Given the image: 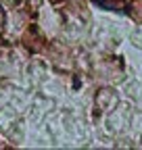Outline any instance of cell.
<instances>
[{"mask_svg":"<svg viewBox=\"0 0 142 150\" xmlns=\"http://www.w3.org/2000/svg\"><path fill=\"white\" fill-rule=\"evenodd\" d=\"M96 4H102L107 8H111V11H121L123 8V0H94Z\"/></svg>","mask_w":142,"mask_h":150,"instance_id":"cell-3","label":"cell"},{"mask_svg":"<svg viewBox=\"0 0 142 150\" xmlns=\"http://www.w3.org/2000/svg\"><path fill=\"white\" fill-rule=\"evenodd\" d=\"M2 25H4V13L0 11V31H2Z\"/></svg>","mask_w":142,"mask_h":150,"instance_id":"cell-4","label":"cell"},{"mask_svg":"<svg viewBox=\"0 0 142 150\" xmlns=\"http://www.w3.org/2000/svg\"><path fill=\"white\" fill-rule=\"evenodd\" d=\"M128 13L136 23H142V0H132L128 6Z\"/></svg>","mask_w":142,"mask_h":150,"instance_id":"cell-2","label":"cell"},{"mask_svg":"<svg viewBox=\"0 0 142 150\" xmlns=\"http://www.w3.org/2000/svg\"><path fill=\"white\" fill-rule=\"evenodd\" d=\"M52 2H59V0H52Z\"/></svg>","mask_w":142,"mask_h":150,"instance_id":"cell-5","label":"cell"},{"mask_svg":"<svg viewBox=\"0 0 142 150\" xmlns=\"http://www.w3.org/2000/svg\"><path fill=\"white\" fill-rule=\"evenodd\" d=\"M119 104V96L113 88H100L96 92V98H94V106L98 112H104V115H111V112L117 108Z\"/></svg>","mask_w":142,"mask_h":150,"instance_id":"cell-1","label":"cell"}]
</instances>
